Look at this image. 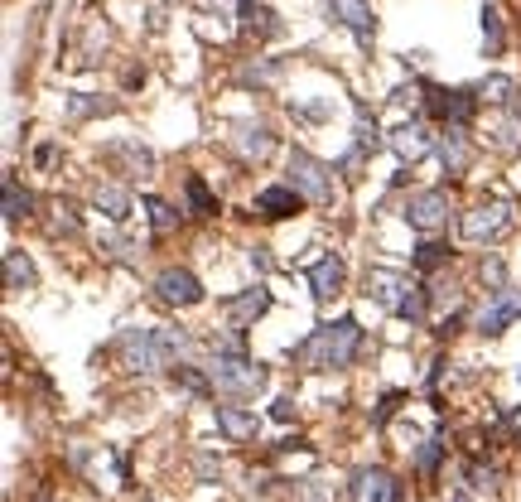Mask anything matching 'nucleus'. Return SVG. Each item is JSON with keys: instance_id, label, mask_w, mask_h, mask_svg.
Masks as SVG:
<instances>
[{"instance_id": "nucleus-1", "label": "nucleus", "mask_w": 521, "mask_h": 502, "mask_svg": "<svg viewBox=\"0 0 521 502\" xmlns=\"http://www.w3.org/2000/svg\"><path fill=\"white\" fill-rule=\"evenodd\" d=\"M357 353H362V324L357 319L319 324L300 348H290V358H300L309 372H343V367L357 363Z\"/></svg>"}, {"instance_id": "nucleus-2", "label": "nucleus", "mask_w": 521, "mask_h": 502, "mask_svg": "<svg viewBox=\"0 0 521 502\" xmlns=\"http://www.w3.org/2000/svg\"><path fill=\"white\" fill-rule=\"evenodd\" d=\"M362 295H367L372 305H382V309H391V314H401V319H411V324L425 319V290H420V280L406 276V271L367 266V276H362Z\"/></svg>"}, {"instance_id": "nucleus-3", "label": "nucleus", "mask_w": 521, "mask_h": 502, "mask_svg": "<svg viewBox=\"0 0 521 502\" xmlns=\"http://www.w3.org/2000/svg\"><path fill=\"white\" fill-rule=\"evenodd\" d=\"M208 377H213V387H218L222 396H232V401H247V396H256V391L266 387V367L251 363L247 353H213Z\"/></svg>"}, {"instance_id": "nucleus-4", "label": "nucleus", "mask_w": 521, "mask_h": 502, "mask_svg": "<svg viewBox=\"0 0 521 502\" xmlns=\"http://www.w3.org/2000/svg\"><path fill=\"white\" fill-rule=\"evenodd\" d=\"M285 184L304 198V203H314V208H329L333 203V169L324 160H314L309 150H290V165H285Z\"/></svg>"}, {"instance_id": "nucleus-5", "label": "nucleus", "mask_w": 521, "mask_h": 502, "mask_svg": "<svg viewBox=\"0 0 521 502\" xmlns=\"http://www.w3.org/2000/svg\"><path fill=\"white\" fill-rule=\"evenodd\" d=\"M512 203H502V198H483V203H473L464 218H459V232H464V242H497V237H507L512 232Z\"/></svg>"}, {"instance_id": "nucleus-6", "label": "nucleus", "mask_w": 521, "mask_h": 502, "mask_svg": "<svg viewBox=\"0 0 521 502\" xmlns=\"http://www.w3.org/2000/svg\"><path fill=\"white\" fill-rule=\"evenodd\" d=\"M116 353H121V367L126 372H165V353H160L155 329H121Z\"/></svg>"}, {"instance_id": "nucleus-7", "label": "nucleus", "mask_w": 521, "mask_h": 502, "mask_svg": "<svg viewBox=\"0 0 521 502\" xmlns=\"http://www.w3.org/2000/svg\"><path fill=\"white\" fill-rule=\"evenodd\" d=\"M401 218H406V227L425 232V237H435L439 227L449 223V194H444V189H420V194L406 198Z\"/></svg>"}, {"instance_id": "nucleus-8", "label": "nucleus", "mask_w": 521, "mask_h": 502, "mask_svg": "<svg viewBox=\"0 0 521 502\" xmlns=\"http://www.w3.org/2000/svg\"><path fill=\"white\" fill-rule=\"evenodd\" d=\"M155 295L174 309H193V305H203V280L193 276L189 266H169V271L155 276Z\"/></svg>"}, {"instance_id": "nucleus-9", "label": "nucleus", "mask_w": 521, "mask_h": 502, "mask_svg": "<svg viewBox=\"0 0 521 502\" xmlns=\"http://www.w3.org/2000/svg\"><path fill=\"white\" fill-rule=\"evenodd\" d=\"M386 145L396 150V160H401V165H415V160H425V155L435 150L439 136H430V126H425V121H406V126H396V131L386 136Z\"/></svg>"}, {"instance_id": "nucleus-10", "label": "nucleus", "mask_w": 521, "mask_h": 502, "mask_svg": "<svg viewBox=\"0 0 521 502\" xmlns=\"http://www.w3.org/2000/svg\"><path fill=\"white\" fill-rule=\"evenodd\" d=\"M435 155H439V165H444L449 179H464L468 169H473V145H468L464 126H444V131H439Z\"/></svg>"}, {"instance_id": "nucleus-11", "label": "nucleus", "mask_w": 521, "mask_h": 502, "mask_svg": "<svg viewBox=\"0 0 521 502\" xmlns=\"http://www.w3.org/2000/svg\"><path fill=\"white\" fill-rule=\"evenodd\" d=\"M324 10H329V20H338L343 29H353L357 44H372V34H377V15H372L367 0H324Z\"/></svg>"}, {"instance_id": "nucleus-12", "label": "nucleus", "mask_w": 521, "mask_h": 502, "mask_svg": "<svg viewBox=\"0 0 521 502\" xmlns=\"http://www.w3.org/2000/svg\"><path fill=\"white\" fill-rule=\"evenodd\" d=\"M102 155L121 174H131V179H150L155 174V150H145L140 140H111V145H102Z\"/></svg>"}, {"instance_id": "nucleus-13", "label": "nucleus", "mask_w": 521, "mask_h": 502, "mask_svg": "<svg viewBox=\"0 0 521 502\" xmlns=\"http://www.w3.org/2000/svg\"><path fill=\"white\" fill-rule=\"evenodd\" d=\"M348 493H353V502H401V483L386 469H357Z\"/></svg>"}, {"instance_id": "nucleus-14", "label": "nucleus", "mask_w": 521, "mask_h": 502, "mask_svg": "<svg viewBox=\"0 0 521 502\" xmlns=\"http://www.w3.org/2000/svg\"><path fill=\"white\" fill-rule=\"evenodd\" d=\"M266 309H271V290H266V285L242 290V295H232V300H222V314H227V324H232V329H247V324H256Z\"/></svg>"}, {"instance_id": "nucleus-15", "label": "nucleus", "mask_w": 521, "mask_h": 502, "mask_svg": "<svg viewBox=\"0 0 521 502\" xmlns=\"http://www.w3.org/2000/svg\"><path fill=\"white\" fill-rule=\"evenodd\" d=\"M304 198L290 189V184H271V189H261L256 203H251V213L256 218H266V223H280V218H290V213H300Z\"/></svg>"}, {"instance_id": "nucleus-16", "label": "nucleus", "mask_w": 521, "mask_h": 502, "mask_svg": "<svg viewBox=\"0 0 521 502\" xmlns=\"http://www.w3.org/2000/svg\"><path fill=\"white\" fill-rule=\"evenodd\" d=\"M488 145H493L497 155H517L521 150V92L512 97V107L488 126Z\"/></svg>"}, {"instance_id": "nucleus-17", "label": "nucleus", "mask_w": 521, "mask_h": 502, "mask_svg": "<svg viewBox=\"0 0 521 502\" xmlns=\"http://www.w3.org/2000/svg\"><path fill=\"white\" fill-rule=\"evenodd\" d=\"M213 420H218V430L232 445H251L261 435V420L251 416V411H242V406H213Z\"/></svg>"}, {"instance_id": "nucleus-18", "label": "nucleus", "mask_w": 521, "mask_h": 502, "mask_svg": "<svg viewBox=\"0 0 521 502\" xmlns=\"http://www.w3.org/2000/svg\"><path fill=\"white\" fill-rule=\"evenodd\" d=\"M232 150L247 160V165H266L275 155V136L266 126H237V136H232Z\"/></svg>"}, {"instance_id": "nucleus-19", "label": "nucleus", "mask_w": 521, "mask_h": 502, "mask_svg": "<svg viewBox=\"0 0 521 502\" xmlns=\"http://www.w3.org/2000/svg\"><path fill=\"white\" fill-rule=\"evenodd\" d=\"M309 290H314V300H333V295L343 290V256L324 251V256L309 266Z\"/></svg>"}, {"instance_id": "nucleus-20", "label": "nucleus", "mask_w": 521, "mask_h": 502, "mask_svg": "<svg viewBox=\"0 0 521 502\" xmlns=\"http://www.w3.org/2000/svg\"><path fill=\"white\" fill-rule=\"evenodd\" d=\"M517 314L521 309H517V300H512V290H502V295H493V305H483V314L473 319V329L497 338V334H507V324H512Z\"/></svg>"}, {"instance_id": "nucleus-21", "label": "nucleus", "mask_w": 521, "mask_h": 502, "mask_svg": "<svg viewBox=\"0 0 521 502\" xmlns=\"http://www.w3.org/2000/svg\"><path fill=\"white\" fill-rule=\"evenodd\" d=\"M92 208L107 213L111 223H126V218H131V189H121V184H111V179H97V184H92Z\"/></svg>"}, {"instance_id": "nucleus-22", "label": "nucleus", "mask_w": 521, "mask_h": 502, "mask_svg": "<svg viewBox=\"0 0 521 502\" xmlns=\"http://www.w3.org/2000/svg\"><path fill=\"white\" fill-rule=\"evenodd\" d=\"M116 112V97H92V92H68L63 97V116L78 126V121H92V116Z\"/></svg>"}, {"instance_id": "nucleus-23", "label": "nucleus", "mask_w": 521, "mask_h": 502, "mask_svg": "<svg viewBox=\"0 0 521 502\" xmlns=\"http://www.w3.org/2000/svg\"><path fill=\"white\" fill-rule=\"evenodd\" d=\"M5 285L15 290V295H25L39 285V271H34V261H29L20 247H5Z\"/></svg>"}, {"instance_id": "nucleus-24", "label": "nucleus", "mask_w": 521, "mask_h": 502, "mask_svg": "<svg viewBox=\"0 0 521 502\" xmlns=\"http://www.w3.org/2000/svg\"><path fill=\"white\" fill-rule=\"evenodd\" d=\"M242 25L256 39H280V15L271 5H256V0H242Z\"/></svg>"}, {"instance_id": "nucleus-25", "label": "nucleus", "mask_w": 521, "mask_h": 502, "mask_svg": "<svg viewBox=\"0 0 521 502\" xmlns=\"http://www.w3.org/2000/svg\"><path fill=\"white\" fill-rule=\"evenodd\" d=\"M97 247H102V256L116 261V266H131V271L140 266V247L126 237V232H102V237H97Z\"/></svg>"}, {"instance_id": "nucleus-26", "label": "nucleus", "mask_w": 521, "mask_h": 502, "mask_svg": "<svg viewBox=\"0 0 521 502\" xmlns=\"http://www.w3.org/2000/svg\"><path fill=\"white\" fill-rule=\"evenodd\" d=\"M386 145V136H382V126H377V116L367 112L362 102H357V131H353V150H362V155H377Z\"/></svg>"}, {"instance_id": "nucleus-27", "label": "nucleus", "mask_w": 521, "mask_h": 502, "mask_svg": "<svg viewBox=\"0 0 521 502\" xmlns=\"http://www.w3.org/2000/svg\"><path fill=\"white\" fill-rule=\"evenodd\" d=\"M473 92H478V102H493V107H512V97H517L521 87L507 78V73H488L483 83H473Z\"/></svg>"}, {"instance_id": "nucleus-28", "label": "nucleus", "mask_w": 521, "mask_h": 502, "mask_svg": "<svg viewBox=\"0 0 521 502\" xmlns=\"http://www.w3.org/2000/svg\"><path fill=\"white\" fill-rule=\"evenodd\" d=\"M29 208H34V194H29L15 174H5V223H20V218H29Z\"/></svg>"}, {"instance_id": "nucleus-29", "label": "nucleus", "mask_w": 521, "mask_h": 502, "mask_svg": "<svg viewBox=\"0 0 521 502\" xmlns=\"http://www.w3.org/2000/svg\"><path fill=\"white\" fill-rule=\"evenodd\" d=\"M184 194H189V208L198 218H218V198L203 184V174H189V179H184Z\"/></svg>"}, {"instance_id": "nucleus-30", "label": "nucleus", "mask_w": 521, "mask_h": 502, "mask_svg": "<svg viewBox=\"0 0 521 502\" xmlns=\"http://www.w3.org/2000/svg\"><path fill=\"white\" fill-rule=\"evenodd\" d=\"M140 203H145V213H150V227H155V237H169V232L179 227V213H174V203H165V198H155V194H145Z\"/></svg>"}, {"instance_id": "nucleus-31", "label": "nucleus", "mask_w": 521, "mask_h": 502, "mask_svg": "<svg viewBox=\"0 0 521 502\" xmlns=\"http://www.w3.org/2000/svg\"><path fill=\"white\" fill-rule=\"evenodd\" d=\"M275 78H280V63L275 58H256L247 68H237V83L242 87H271Z\"/></svg>"}, {"instance_id": "nucleus-32", "label": "nucleus", "mask_w": 521, "mask_h": 502, "mask_svg": "<svg viewBox=\"0 0 521 502\" xmlns=\"http://www.w3.org/2000/svg\"><path fill=\"white\" fill-rule=\"evenodd\" d=\"M483 49H488V58H497L502 49H507V29H502L497 5H483Z\"/></svg>"}, {"instance_id": "nucleus-33", "label": "nucleus", "mask_w": 521, "mask_h": 502, "mask_svg": "<svg viewBox=\"0 0 521 502\" xmlns=\"http://www.w3.org/2000/svg\"><path fill=\"white\" fill-rule=\"evenodd\" d=\"M174 382H179L184 391H193V396H208V391H213V377H203V372H198L193 363L174 367Z\"/></svg>"}, {"instance_id": "nucleus-34", "label": "nucleus", "mask_w": 521, "mask_h": 502, "mask_svg": "<svg viewBox=\"0 0 521 502\" xmlns=\"http://www.w3.org/2000/svg\"><path fill=\"white\" fill-rule=\"evenodd\" d=\"M49 232H63V237H78L83 232V218L73 213V203H54V223H49Z\"/></svg>"}, {"instance_id": "nucleus-35", "label": "nucleus", "mask_w": 521, "mask_h": 502, "mask_svg": "<svg viewBox=\"0 0 521 502\" xmlns=\"http://www.w3.org/2000/svg\"><path fill=\"white\" fill-rule=\"evenodd\" d=\"M444 261H449V247H444V242H435V237L415 251V271H435V266H444Z\"/></svg>"}, {"instance_id": "nucleus-36", "label": "nucleus", "mask_w": 521, "mask_h": 502, "mask_svg": "<svg viewBox=\"0 0 521 502\" xmlns=\"http://www.w3.org/2000/svg\"><path fill=\"white\" fill-rule=\"evenodd\" d=\"M439 459H444V445H439V440H425V445L415 449V469H420L425 478H435Z\"/></svg>"}, {"instance_id": "nucleus-37", "label": "nucleus", "mask_w": 521, "mask_h": 502, "mask_svg": "<svg viewBox=\"0 0 521 502\" xmlns=\"http://www.w3.org/2000/svg\"><path fill=\"white\" fill-rule=\"evenodd\" d=\"M295 502H333V493L319 478H300V483H295Z\"/></svg>"}, {"instance_id": "nucleus-38", "label": "nucleus", "mask_w": 521, "mask_h": 502, "mask_svg": "<svg viewBox=\"0 0 521 502\" xmlns=\"http://www.w3.org/2000/svg\"><path fill=\"white\" fill-rule=\"evenodd\" d=\"M464 478H468V488H473V493H483V488H497V469H483V464H468Z\"/></svg>"}, {"instance_id": "nucleus-39", "label": "nucleus", "mask_w": 521, "mask_h": 502, "mask_svg": "<svg viewBox=\"0 0 521 502\" xmlns=\"http://www.w3.org/2000/svg\"><path fill=\"white\" fill-rule=\"evenodd\" d=\"M483 285H493V295H502V290H507V266H502L497 256H488V261H483Z\"/></svg>"}, {"instance_id": "nucleus-40", "label": "nucleus", "mask_w": 521, "mask_h": 502, "mask_svg": "<svg viewBox=\"0 0 521 502\" xmlns=\"http://www.w3.org/2000/svg\"><path fill=\"white\" fill-rule=\"evenodd\" d=\"M193 469H198V478H203V483H213V478H222V464L213 459V454H198V459H193Z\"/></svg>"}, {"instance_id": "nucleus-41", "label": "nucleus", "mask_w": 521, "mask_h": 502, "mask_svg": "<svg viewBox=\"0 0 521 502\" xmlns=\"http://www.w3.org/2000/svg\"><path fill=\"white\" fill-rule=\"evenodd\" d=\"M271 266H275V261H271V247H251V271H261V276H266Z\"/></svg>"}, {"instance_id": "nucleus-42", "label": "nucleus", "mask_w": 521, "mask_h": 502, "mask_svg": "<svg viewBox=\"0 0 521 502\" xmlns=\"http://www.w3.org/2000/svg\"><path fill=\"white\" fill-rule=\"evenodd\" d=\"M271 416L280 420V425H290V420H295V401H290V396H280V401L271 406Z\"/></svg>"}, {"instance_id": "nucleus-43", "label": "nucleus", "mask_w": 521, "mask_h": 502, "mask_svg": "<svg viewBox=\"0 0 521 502\" xmlns=\"http://www.w3.org/2000/svg\"><path fill=\"white\" fill-rule=\"evenodd\" d=\"M396 401H401L396 391H391V396H382V406H377V416H372V420H377V425H386V420L396 416Z\"/></svg>"}, {"instance_id": "nucleus-44", "label": "nucleus", "mask_w": 521, "mask_h": 502, "mask_svg": "<svg viewBox=\"0 0 521 502\" xmlns=\"http://www.w3.org/2000/svg\"><path fill=\"white\" fill-rule=\"evenodd\" d=\"M34 160H39V169H49L58 160V145H54V140H49V145H39V155H34Z\"/></svg>"}, {"instance_id": "nucleus-45", "label": "nucleus", "mask_w": 521, "mask_h": 502, "mask_svg": "<svg viewBox=\"0 0 521 502\" xmlns=\"http://www.w3.org/2000/svg\"><path fill=\"white\" fill-rule=\"evenodd\" d=\"M449 502H468V498H464V493H454V498H449Z\"/></svg>"}]
</instances>
